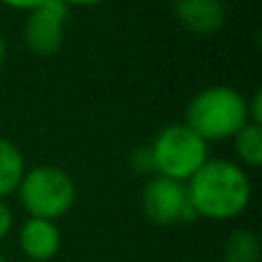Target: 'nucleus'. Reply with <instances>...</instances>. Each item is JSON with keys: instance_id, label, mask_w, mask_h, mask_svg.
<instances>
[{"instance_id": "nucleus-16", "label": "nucleus", "mask_w": 262, "mask_h": 262, "mask_svg": "<svg viewBox=\"0 0 262 262\" xmlns=\"http://www.w3.org/2000/svg\"><path fill=\"white\" fill-rule=\"evenodd\" d=\"M62 3L72 9V7H97V5H104L108 0H62Z\"/></svg>"}, {"instance_id": "nucleus-19", "label": "nucleus", "mask_w": 262, "mask_h": 262, "mask_svg": "<svg viewBox=\"0 0 262 262\" xmlns=\"http://www.w3.org/2000/svg\"><path fill=\"white\" fill-rule=\"evenodd\" d=\"M21 262H32V260H21Z\"/></svg>"}, {"instance_id": "nucleus-1", "label": "nucleus", "mask_w": 262, "mask_h": 262, "mask_svg": "<svg viewBox=\"0 0 262 262\" xmlns=\"http://www.w3.org/2000/svg\"><path fill=\"white\" fill-rule=\"evenodd\" d=\"M186 193L198 219L232 221L249 209L253 182L237 161L209 157L186 182Z\"/></svg>"}, {"instance_id": "nucleus-17", "label": "nucleus", "mask_w": 262, "mask_h": 262, "mask_svg": "<svg viewBox=\"0 0 262 262\" xmlns=\"http://www.w3.org/2000/svg\"><path fill=\"white\" fill-rule=\"evenodd\" d=\"M5 58H7V44H5V37L0 35V67L5 64Z\"/></svg>"}, {"instance_id": "nucleus-10", "label": "nucleus", "mask_w": 262, "mask_h": 262, "mask_svg": "<svg viewBox=\"0 0 262 262\" xmlns=\"http://www.w3.org/2000/svg\"><path fill=\"white\" fill-rule=\"evenodd\" d=\"M262 242L258 232L237 228L223 242V262H260Z\"/></svg>"}, {"instance_id": "nucleus-8", "label": "nucleus", "mask_w": 262, "mask_h": 262, "mask_svg": "<svg viewBox=\"0 0 262 262\" xmlns=\"http://www.w3.org/2000/svg\"><path fill=\"white\" fill-rule=\"evenodd\" d=\"M172 14L195 37H212L226 26L223 0H172Z\"/></svg>"}, {"instance_id": "nucleus-18", "label": "nucleus", "mask_w": 262, "mask_h": 262, "mask_svg": "<svg viewBox=\"0 0 262 262\" xmlns=\"http://www.w3.org/2000/svg\"><path fill=\"white\" fill-rule=\"evenodd\" d=\"M0 262H5V253H3V251H0Z\"/></svg>"}, {"instance_id": "nucleus-6", "label": "nucleus", "mask_w": 262, "mask_h": 262, "mask_svg": "<svg viewBox=\"0 0 262 262\" xmlns=\"http://www.w3.org/2000/svg\"><path fill=\"white\" fill-rule=\"evenodd\" d=\"M69 7L62 0H46L39 7L30 9L23 23V41L35 55L49 58L64 44Z\"/></svg>"}, {"instance_id": "nucleus-7", "label": "nucleus", "mask_w": 262, "mask_h": 262, "mask_svg": "<svg viewBox=\"0 0 262 262\" xmlns=\"http://www.w3.org/2000/svg\"><path fill=\"white\" fill-rule=\"evenodd\" d=\"M18 249L32 262H51L62 249V232L49 219L28 216L18 228Z\"/></svg>"}, {"instance_id": "nucleus-2", "label": "nucleus", "mask_w": 262, "mask_h": 262, "mask_svg": "<svg viewBox=\"0 0 262 262\" xmlns=\"http://www.w3.org/2000/svg\"><path fill=\"white\" fill-rule=\"evenodd\" d=\"M249 122L246 97L232 85H209L195 92L184 113V124L205 143L230 140Z\"/></svg>"}, {"instance_id": "nucleus-9", "label": "nucleus", "mask_w": 262, "mask_h": 262, "mask_svg": "<svg viewBox=\"0 0 262 262\" xmlns=\"http://www.w3.org/2000/svg\"><path fill=\"white\" fill-rule=\"evenodd\" d=\"M26 170V157L18 145L0 136V198L7 200L9 195L16 193Z\"/></svg>"}, {"instance_id": "nucleus-15", "label": "nucleus", "mask_w": 262, "mask_h": 262, "mask_svg": "<svg viewBox=\"0 0 262 262\" xmlns=\"http://www.w3.org/2000/svg\"><path fill=\"white\" fill-rule=\"evenodd\" d=\"M41 3H46V0H0V5H5V7L14 9V12H30V9L39 7Z\"/></svg>"}, {"instance_id": "nucleus-14", "label": "nucleus", "mask_w": 262, "mask_h": 262, "mask_svg": "<svg viewBox=\"0 0 262 262\" xmlns=\"http://www.w3.org/2000/svg\"><path fill=\"white\" fill-rule=\"evenodd\" d=\"M246 111H249V122L262 124V95H260V90L253 92L251 99H246Z\"/></svg>"}, {"instance_id": "nucleus-13", "label": "nucleus", "mask_w": 262, "mask_h": 262, "mask_svg": "<svg viewBox=\"0 0 262 262\" xmlns=\"http://www.w3.org/2000/svg\"><path fill=\"white\" fill-rule=\"evenodd\" d=\"M12 230H14V212L7 205V200L0 198V242L12 235Z\"/></svg>"}, {"instance_id": "nucleus-3", "label": "nucleus", "mask_w": 262, "mask_h": 262, "mask_svg": "<svg viewBox=\"0 0 262 262\" xmlns=\"http://www.w3.org/2000/svg\"><path fill=\"white\" fill-rule=\"evenodd\" d=\"M16 195L28 216L58 221L74 209L78 189L74 177L64 168L53 166V163H41V166L26 170Z\"/></svg>"}, {"instance_id": "nucleus-11", "label": "nucleus", "mask_w": 262, "mask_h": 262, "mask_svg": "<svg viewBox=\"0 0 262 262\" xmlns=\"http://www.w3.org/2000/svg\"><path fill=\"white\" fill-rule=\"evenodd\" d=\"M237 163L242 168H260L262 163V124L246 122L244 127L232 136Z\"/></svg>"}, {"instance_id": "nucleus-4", "label": "nucleus", "mask_w": 262, "mask_h": 262, "mask_svg": "<svg viewBox=\"0 0 262 262\" xmlns=\"http://www.w3.org/2000/svg\"><path fill=\"white\" fill-rule=\"evenodd\" d=\"M154 163V175L177 182H189L209 159V143H205L184 122L168 124L147 145Z\"/></svg>"}, {"instance_id": "nucleus-12", "label": "nucleus", "mask_w": 262, "mask_h": 262, "mask_svg": "<svg viewBox=\"0 0 262 262\" xmlns=\"http://www.w3.org/2000/svg\"><path fill=\"white\" fill-rule=\"evenodd\" d=\"M129 168L136 175H143V177L154 175V163H152V154H149L147 145H140V147H136L129 154Z\"/></svg>"}, {"instance_id": "nucleus-5", "label": "nucleus", "mask_w": 262, "mask_h": 262, "mask_svg": "<svg viewBox=\"0 0 262 262\" xmlns=\"http://www.w3.org/2000/svg\"><path fill=\"white\" fill-rule=\"evenodd\" d=\"M140 207H143L145 219L159 228H175L180 223H189L198 219L189 203L184 182L168 180L161 175H152L145 182Z\"/></svg>"}]
</instances>
